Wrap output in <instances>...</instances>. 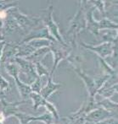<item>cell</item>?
Here are the masks:
<instances>
[{
	"label": "cell",
	"instance_id": "1",
	"mask_svg": "<svg viewBox=\"0 0 118 124\" xmlns=\"http://www.w3.org/2000/svg\"><path fill=\"white\" fill-rule=\"evenodd\" d=\"M80 4L77 8V13L71 20L69 24L66 36L70 38L69 45L71 48H76L78 46L77 45V37L81 31L86 30V19H85V7L86 4H83V2L80 1ZM86 3V1H85Z\"/></svg>",
	"mask_w": 118,
	"mask_h": 124
},
{
	"label": "cell",
	"instance_id": "2",
	"mask_svg": "<svg viewBox=\"0 0 118 124\" xmlns=\"http://www.w3.org/2000/svg\"><path fill=\"white\" fill-rule=\"evenodd\" d=\"M8 15H10L14 20L18 24L19 27L20 28L22 31L29 33L35 28L38 27V24L41 22L40 17L31 16V15H24L17 8H12L7 11Z\"/></svg>",
	"mask_w": 118,
	"mask_h": 124
},
{
	"label": "cell",
	"instance_id": "3",
	"mask_svg": "<svg viewBox=\"0 0 118 124\" xmlns=\"http://www.w3.org/2000/svg\"><path fill=\"white\" fill-rule=\"evenodd\" d=\"M42 12H43V15L41 16H39L41 22L43 24H44V27H46L49 30V33L54 37V39L57 42L60 43L61 45L69 44V43H67L66 41L65 38H63V36H61L59 25H57V23L53 19V5L49 4V7L47 8H45V9H43Z\"/></svg>",
	"mask_w": 118,
	"mask_h": 124
},
{
	"label": "cell",
	"instance_id": "4",
	"mask_svg": "<svg viewBox=\"0 0 118 124\" xmlns=\"http://www.w3.org/2000/svg\"><path fill=\"white\" fill-rule=\"evenodd\" d=\"M50 48V52H52L54 55V66L52 68L51 72H49L50 75L49 76L53 77L56 69L58 68V65L62 62L63 60H66L69 57L72 48L69 44L67 45H61L60 43L57 41L51 42V45L49 46Z\"/></svg>",
	"mask_w": 118,
	"mask_h": 124
},
{
	"label": "cell",
	"instance_id": "5",
	"mask_svg": "<svg viewBox=\"0 0 118 124\" xmlns=\"http://www.w3.org/2000/svg\"><path fill=\"white\" fill-rule=\"evenodd\" d=\"M79 45H81L82 47L86 48V49L94 52L95 54H97L98 57H101L105 60H106V58L108 57H111L113 54L117 52V45H113L109 42H103L98 46H93L91 44H87V43L80 41Z\"/></svg>",
	"mask_w": 118,
	"mask_h": 124
},
{
	"label": "cell",
	"instance_id": "6",
	"mask_svg": "<svg viewBox=\"0 0 118 124\" xmlns=\"http://www.w3.org/2000/svg\"><path fill=\"white\" fill-rule=\"evenodd\" d=\"M10 62H15L18 65L20 71L23 72L27 76V78L31 81V83H32L38 78L36 69H35V64L33 62L26 60V58H20V57H14Z\"/></svg>",
	"mask_w": 118,
	"mask_h": 124
},
{
	"label": "cell",
	"instance_id": "7",
	"mask_svg": "<svg viewBox=\"0 0 118 124\" xmlns=\"http://www.w3.org/2000/svg\"><path fill=\"white\" fill-rule=\"evenodd\" d=\"M95 8L91 4H88L86 1L85 7V19H86V30L92 33L96 37L99 36V30H98V21H97L94 17V10Z\"/></svg>",
	"mask_w": 118,
	"mask_h": 124
},
{
	"label": "cell",
	"instance_id": "8",
	"mask_svg": "<svg viewBox=\"0 0 118 124\" xmlns=\"http://www.w3.org/2000/svg\"><path fill=\"white\" fill-rule=\"evenodd\" d=\"M117 113L110 112L109 111H106L104 108L98 107L96 109L93 110L89 113L86 115V122H89V123H97L99 122H103L105 120L109 119L111 117H117Z\"/></svg>",
	"mask_w": 118,
	"mask_h": 124
},
{
	"label": "cell",
	"instance_id": "9",
	"mask_svg": "<svg viewBox=\"0 0 118 124\" xmlns=\"http://www.w3.org/2000/svg\"><path fill=\"white\" fill-rule=\"evenodd\" d=\"M35 39H45V40H49V41H52V42L56 41L54 39V37L50 35L49 30L46 27H43L41 29L32 30L31 31H30L29 33H27L24 36L22 41L19 43H27L30 41H32V40Z\"/></svg>",
	"mask_w": 118,
	"mask_h": 124
},
{
	"label": "cell",
	"instance_id": "10",
	"mask_svg": "<svg viewBox=\"0 0 118 124\" xmlns=\"http://www.w3.org/2000/svg\"><path fill=\"white\" fill-rule=\"evenodd\" d=\"M73 70L76 72V74L78 75L82 80L83 81L85 87L87 89V91L88 93V97H95L97 95V89L95 87L94 78L90 77L89 75L84 73V71L82 69V68H73Z\"/></svg>",
	"mask_w": 118,
	"mask_h": 124
},
{
	"label": "cell",
	"instance_id": "11",
	"mask_svg": "<svg viewBox=\"0 0 118 124\" xmlns=\"http://www.w3.org/2000/svg\"><path fill=\"white\" fill-rule=\"evenodd\" d=\"M26 101H16V102H9L6 101V99H3L0 101V111L3 112L4 116L6 118L10 117V116H14L15 114H16L19 110V106L20 105L24 104Z\"/></svg>",
	"mask_w": 118,
	"mask_h": 124
},
{
	"label": "cell",
	"instance_id": "12",
	"mask_svg": "<svg viewBox=\"0 0 118 124\" xmlns=\"http://www.w3.org/2000/svg\"><path fill=\"white\" fill-rule=\"evenodd\" d=\"M18 50V43L16 42H6L3 49L1 57V63L9 62L11 59L15 57Z\"/></svg>",
	"mask_w": 118,
	"mask_h": 124
},
{
	"label": "cell",
	"instance_id": "13",
	"mask_svg": "<svg viewBox=\"0 0 118 124\" xmlns=\"http://www.w3.org/2000/svg\"><path fill=\"white\" fill-rule=\"evenodd\" d=\"M12 78L15 80V85H16V88L19 91L20 97H21L22 101H26L29 99L30 94L31 93V87H30L29 84H26L25 82H22L21 80L19 78V74H15L12 76Z\"/></svg>",
	"mask_w": 118,
	"mask_h": 124
},
{
	"label": "cell",
	"instance_id": "14",
	"mask_svg": "<svg viewBox=\"0 0 118 124\" xmlns=\"http://www.w3.org/2000/svg\"><path fill=\"white\" fill-rule=\"evenodd\" d=\"M62 85L59 83H54L53 81V77L49 76L48 77V82L47 85L44 87H43L40 91V95L43 97L45 100H48L49 96L54 94L59 88H61Z\"/></svg>",
	"mask_w": 118,
	"mask_h": 124
},
{
	"label": "cell",
	"instance_id": "15",
	"mask_svg": "<svg viewBox=\"0 0 118 124\" xmlns=\"http://www.w3.org/2000/svg\"><path fill=\"white\" fill-rule=\"evenodd\" d=\"M19 30L21 31L20 28L19 27L18 24L16 23V21L10 15H7L6 19L3 20V27L1 30V31H1V34L3 35V36H5V35L11 34L12 32H15V31H17Z\"/></svg>",
	"mask_w": 118,
	"mask_h": 124
},
{
	"label": "cell",
	"instance_id": "16",
	"mask_svg": "<svg viewBox=\"0 0 118 124\" xmlns=\"http://www.w3.org/2000/svg\"><path fill=\"white\" fill-rule=\"evenodd\" d=\"M49 52H50V48L49 47L39 48V49L35 50L29 57H26V59L30 61V62H33V63L38 62H42L43 57H44L48 53H49Z\"/></svg>",
	"mask_w": 118,
	"mask_h": 124
},
{
	"label": "cell",
	"instance_id": "17",
	"mask_svg": "<svg viewBox=\"0 0 118 124\" xmlns=\"http://www.w3.org/2000/svg\"><path fill=\"white\" fill-rule=\"evenodd\" d=\"M117 92V84L112 85L105 84V85L97 91V95H101L103 98L110 99Z\"/></svg>",
	"mask_w": 118,
	"mask_h": 124
},
{
	"label": "cell",
	"instance_id": "18",
	"mask_svg": "<svg viewBox=\"0 0 118 124\" xmlns=\"http://www.w3.org/2000/svg\"><path fill=\"white\" fill-rule=\"evenodd\" d=\"M34 51V48L30 46L28 43H18V50H17L15 57L26 58V57H29Z\"/></svg>",
	"mask_w": 118,
	"mask_h": 124
},
{
	"label": "cell",
	"instance_id": "19",
	"mask_svg": "<svg viewBox=\"0 0 118 124\" xmlns=\"http://www.w3.org/2000/svg\"><path fill=\"white\" fill-rule=\"evenodd\" d=\"M97 106L98 107L104 108L105 110L110 111V112L117 113V111L118 104L117 102H114L111 99H102L101 101H97Z\"/></svg>",
	"mask_w": 118,
	"mask_h": 124
},
{
	"label": "cell",
	"instance_id": "20",
	"mask_svg": "<svg viewBox=\"0 0 118 124\" xmlns=\"http://www.w3.org/2000/svg\"><path fill=\"white\" fill-rule=\"evenodd\" d=\"M103 42H109L113 45H117V30H105L101 33Z\"/></svg>",
	"mask_w": 118,
	"mask_h": 124
},
{
	"label": "cell",
	"instance_id": "21",
	"mask_svg": "<svg viewBox=\"0 0 118 124\" xmlns=\"http://www.w3.org/2000/svg\"><path fill=\"white\" fill-rule=\"evenodd\" d=\"M118 29V25L117 23L110 20L109 18H103L98 21V30L99 31H102L104 30H117Z\"/></svg>",
	"mask_w": 118,
	"mask_h": 124
},
{
	"label": "cell",
	"instance_id": "22",
	"mask_svg": "<svg viewBox=\"0 0 118 124\" xmlns=\"http://www.w3.org/2000/svg\"><path fill=\"white\" fill-rule=\"evenodd\" d=\"M29 99H31L33 102V109L34 110H38L39 107L41 106H44L45 103L48 100H45L42 96L40 94H38V93H34V92H31L30 94V96H29Z\"/></svg>",
	"mask_w": 118,
	"mask_h": 124
},
{
	"label": "cell",
	"instance_id": "23",
	"mask_svg": "<svg viewBox=\"0 0 118 124\" xmlns=\"http://www.w3.org/2000/svg\"><path fill=\"white\" fill-rule=\"evenodd\" d=\"M37 121L42 122V123H43L44 124H53L55 122L52 115L49 112H48V111L43 113V114L40 115V116H32V117H31V123Z\"/></svg>",
	"mask_w": 118,
	"mask_h": 124
},
{
	"label": "cell",
	"instance_id": "24",
	"mask_svg": "<svg viewBox=\"0 0 118 124\" xmlns=\"http://www.w3.org/2000/svg\"><path fill=\"white\" fill-rule=\"evenodd\" d=\"M52 41H49V40H45V39H35L32 41H30L29 42H27L28 44L31 46H32L35 50L39 49V48H43V47H49L51 45Z\"/></svg>",
	"mask_w": 118,
	"mask_h": 124
},
{
	"label": "cell",
	"instance_id": "25",
	"mask_svg": "<svg viewBox=\"0 0 118 124\" xmlns=\"http://www.w3.org/2000/svg\"><path fill=\"white\" fill-rule=\"evenodd\" d=\"M44 107L46 108L48 112H49L53 116L54 121L55 122L59 121V118H60V116H59V112H58V110H57V108H56V106H54V103L47 101L46 103H45V105H44Z\"/></svg>",
	"mask_w": 118,
	"mask_h": 124
},
{
	"label": "cell",
	"instance_id": "26",
	"mask_svg": "<svg viewBox=\"0 0 118 124\" xmlns=\"http://www.w3.org/2000/svg\"><path fill=\"white\" fill-rule=\"evenodd\" d=\"M14 116L17 118V120L19 121V124H30L31 123L32 115L27 114V113L22 112L20 111L16 114H15Z\"/></svg>",
	"mask_w": 118,
	"mask_h": 124
},
{
	"label": "cell",
	"instance_id": "27",
	"mask_svg": "<svg viewBox=\"0 0 118 124\" xmlns=\"http://www.w3.org/2000/svg\"><path fill=\"white\" fill-rule=\"evenodd\" d=\"M88 3H91V5L95 9H98L102 15L103 18H105V12H106V4H105V1H102V0H99V1H88Z\"/></svg>",
	"mask_w": 118,
	"mask_h": 124
},
{
	"label": "cell",
	"instance_id": "28",
	"mask_svg": "<svg viewBox=\"0 0 118 124\" xmlns=\"http://www.w3.org/2000/svg\"><path fill=\"white\" fill-rule=\"evenodd\" d=\"M35 69H36V73L38 77L41 78L42 76H46L49 77L50 74H49V71L47 69V68H45V66L42 63V62H35Z\"/></svg>",
	"mask_w": 118,
	"mask_h": 124
},
{
	"label": "cell",
	"instance_id": "29",
	"mask_svg": "<svg viewBox=\"0 0 118 124\" xmlns=\"http://www.w3.org/2000/svg\"><path fill=\"white\" fill-rule=\"evenodd\" d=\"M110 75L101 74V75H99V76H97V77H95V78H94L95 87H96V89H97V91L105 85V84L106 83L107 80L110 78Z\"/></svg>",
	"mask_w": 118,
	"mask_h": 124
},
{
	"label": "cell",
	"instance_id": "30",
	"mask_svg": "<svg viewBox=\"0 0 118 124\" xmlns=\"http://www.w3.org/2000/svg\"><path fill=\"white\" fill-rule=\"evenodd\" d=\"M18 4L19 3L16 1H0V11H8L9 9H10L12 8H16L18 6Z\"/></svg>",
	"mask_w": 118,
	"mask_h": 124
},
{
	"label": "cell",
	"instance_id": "31",
	"mask_svg": "<svg viewBox=\"0 0 118 124\" xmlns=\"http://www.w3.org/2000/svg\"><path fill=\"white\" fill-rule=\"evenodd\" d=\"M30 87H31V92H34V93H38L40 94V91H41L42 88V79L40 77H38L32 83L30 84Z\"/></svg>",
	"mask_w": 118,
	"mask_h": 124
},
{
	"label": "cell",
	"instance_id": "32",
	"mask_svg": "<svg viewBox=\"0 0 118 124\" xmlns=\"http://www.w3.org/2000/svg\"><path fill=\"white\" fill-rule=\"evenodd\" d=\"M10 85L9 83V81L5 79L2 76V74H0V92L5 94L10 91Z\"/></svg>",
	"mask_w": 118,
	"mask_h": 124
},
{
	"label": "cell",
	"instance_id": "33",
	"mask_svg": "<svg viewBox=\"0 0 118 124\" xmlns=\"http://www.w3.org/2000/svg\"><path fill=\"white\" fill-rule=\"evenodd\" d=\"M6 43L5 41H0V65H1V57H2V53H3V49L4 47V45Z\"/></svg>",
	"mask_w": 118,
	"mask_h": 124
},
{
	"label": "cell",
	"instance_id": "34",
	"mask_svg": "<svg viewBox=\"0 0 118 124\" xmlns=\"http://www.w3.org/2000/svg\"><path fill=\"white\" fill-rule=\"evenodd\" d=\"M106 121L108 122L109 124H118V123H117V117L109 118V119H107Z\"/></svg>",
	"mask_w": 118,
	"mask_h": 124
},
{
	"label": "cell",
	"instance_id": "35",
	"mask_svg": "<svg viewBox=\"0 0 118 124\" xmlns=\"http://www.w3.org/2000/svg\"><path fill=\"white\" fill-rule=\"evenodd\" d=\"M94 124H109L108 122L105 120V121H103V122H99V123H94Z\"/></svg>",
	"mask_w": 118,
	"mask_h": 124
},
{
	"label": "cell",
	"instance_id": "36",
	"mask_svg": "<svg viewBox=\"0 0 118 124\" xmlns=\"http://www.w3.org/2000/svg\"><path fill=\"white\" fill-rule=\"evenodd\" d=\"M84 124H94V123H89V122H86Z\"/></svg>",
	"mask_w": 118,
	"mask_h": 124
}]
</instances>
